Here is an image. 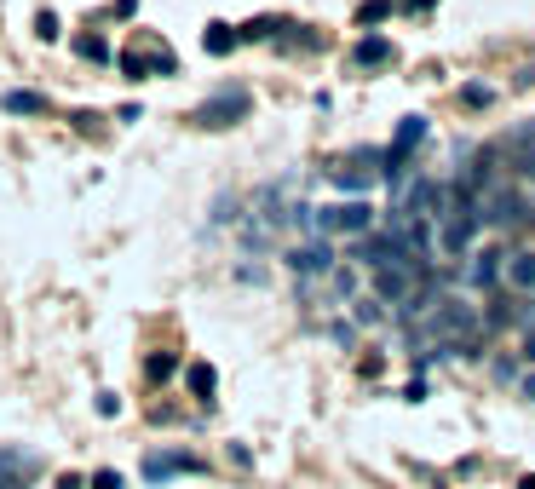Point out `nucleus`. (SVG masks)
I'll use <instances>...</instances> for the list:
<instances>
[{"label": "nucleus", "instance_id": "nucleus-1", "mask_svg": "<svg viewBox=\"0 0 535 489\" xmlns=\"http://www.w3.org/2000/svg\"><path fill=\"white\" fill-rule=\"evenodd\" d=\"M432 334H437V340H455V345H472V334H478V311H472L466 299L444 294V299L432 306Z\"/></svg>", "mask_w": 535, "mask_h": 489}, {"label": "nucleus", "instance_id": "nucleus-2", "mask_svg": "<svg viewBox=\"0 0 535 489\" xmlns=\"http://www.w3.org/2000/svg\"><path fill=\"white\" fill-rule=\"evenodd\" d=\"M317 225H323V236H369V225H374V208H369V202H345V208H323V213H317Z\"/></svg>", "mask_w": 535, "mask_h": 489}, {"label": "nucleus", "instance_id": "nucleus-3", "mask_svg": "<svg viewBox=\"0 0 535 489\" xmlns=\"http://www.w3.org/2000/svg\"><path fill=\"white\" fill-rule=\"evenodd\" d=\"M408 294H415V259H398V265L374 271V299L380 306H408Z\"/></svg>", "mask_w": 535, "mask_h": 489}, {"label": "nucleus", "instance_id": "nucleus-4", "mask_svg": "<svg viewBox=\"0 0 535 489\" xmlns=\"http://www.w3.org/2000/svg\"><path fill=\"white\" fill-rule=\"evenodd\" d=\"M242 116H248V92L230 87V92H213L191 121H196V127H230V121H242Z\"/></svg>", "mask_w": 535, "mask_h": 489}, {"label": "nucleus", "instance_id": "nucleus-5", "mask_svg": "<svg viewBox=\"0 0 535 489\" xmlns=\"http://www.w3.org/2000/svg\"><path fill=\"white\" fill-rule=\"evenodd\" d=\"M357 259L380 271V265H398V259H415V254H408V248H403V236L391 230V236H363V242H357ZM415 265H420V259H415Z\"/></svg>", "mask_w": 535, "mask_h": 489}, {"label": "nucleus", "instance_id": "nucleus-6", "mask_svg": "<svg viewBox=\"0 0 535 489\" xmlns=\"http://www.w3.org/2000/svg\"><path fill=\"white\" fill-rule=\"evenodd\" d=\"M420 138H427V121H420V116H408L403 127H398V145L386 150V179H403V167H408V150H415Z\"/></svg>", "mask_w": 535, "mask_h": 489}, {"label": "nucleus", "instance_id": "nucleus-7", "mask_svg": "<svg viewBox=\"0 0 535 489\" xmlns=\"http://www.w3.org/2000/svg\"><path fill=\"white\" fill-rule=\"evenodd\" d=\"M288 265H294L300 277H323L334 259H328V248H323V242H311V248H294V254H288Z\"/></svg>", "mask_w": 535, "mask_h": 489}, {"label": "nucleus", "instance_id": "nucleus-8", "mask_svg": "<svg viewBox=\"0 0 535 489\" xmlns=\"http://www.w3.org/2000/svg\"><path fill=\"white\" fill-rule=\"evenodd\" d=\"M490 219H495V225H518V219H524V196H518V191H495L490 196Z\"/></svg>", "mask_w": 535, "mask_h": 489}, {"label": "nucleus", "instance_id": "nucleus-9", "mask_svg": "<svg viewBox=\"0 0 535 489\" xmlns=\"http://www.w3.org/2000/svg\"><path fill=\"white\" fill-rule=\"evenodd\" d=\"M501 277L512 282V288H535V254H507V265H501Z\"/></svg>", "mask_w": 535, "mask_h": 489}, {"label": "nucleus", "instance_id": "nucleus-10", "mask_svg": "<svg viewBox=\"0 0 535 489\" xmlns=\"http://www.w3.org/2000/svg\"><path fill=\"white\" fill-rule=\"evenodd\" d=\"M501 259L507 254H495V248H483V254H472V282H478V288H490V282H501Z\"/></svg>", "mask_w": 535, "mask_h": 489}, {"label": "nucleus", "instance_id": "nucleus-11", "mask_svg": "<svg viewBox=\"0 0 535 489\" xmlns=\"http://www.w3.org/2000/svg\"><path fill=\"white\" fill-rule=\"evenodd\" d=\"M236 41H242V29H230V24H208V35H202V46H208L213 58H225Z\"/></svg>", "mask_w": 535, "mask_h": 489}, {"label": "nucleus", "instance_id": "nucleus-12", "mask_svg": "<svg viewBox=\"0 0 535 489\" xmlns=\"http://www.w3.org/2000/svg\"><path fill=\"white\" fill-rule=\"evenodd\" d=\"M357 64H391V41H380V35H369V41H357Z\"/></svg>", "mask_w": 535, "mask_h": 489}, {"label": "nucleus", "instance_id": "nucleus-13", "mask_svg": "<svg viewBox=\"0 0 535 489\" xmlns=\"http://www.w3.org/2000/svg\"><path fill=\"white\" fill-rule=\"evenodd\" d=\"M0 104H6L12 116H46V99H41V92H6Z\"/></svg>", "mask_w": 535, "mask_h": 489}, {"label": "nucleus", "instance_id": "nucleus-14", "mask_svg": "<svg viewBox=\"0 0 535 489\" xmlns=\"http://www.w3.org/2000/svg\"><path fill=\"white\" fill-rule=\"evenodd\" d=\"M191 466H196L191 455H150V461H145L150 478H167V472H191Z\"/></svg>", "mask_w": 535, "mask_h": 489}, {"label": "nucleus", "instance_id": "nucleus-15", "mask_svg": "<svg viewBox=\"0 0 535 489\" xmlns=\"http://www.w3.org/2000/svg\"><path fill=\"white\" fill-rule=\"evenodd\" d=\"M334 184L340 191H369V173L352 167V162H334Z\"/></svg>", "mask_w": 535, "mask_h": 489}, {"label": "nucleus", "instance_id": "nucleus-16", "mask_svg": "<svg viewBox=\"0 0 535 489\" xmlns=\"http://www.w3.org/2000/svg\"><path fill=\"white\" fill-rule=\"evenodd\" d=\"M213 369H208V362H191V391H196V398H213Z\"/></svg>", "mask_w": 535, "mask_h": 489}, {"label": "nucleus", "instance_id": "nucleus-17", "mask_svg": "<svg viewBox=\"0 0 535 489\" xmlns=\"http://www.w3.org/2000/svg\"><path fill=\"white\" fill-rule=\"evenodd\" d=\"M75 52L92 58V64H104V58H109V41H104V35H81V41H75Z\"/></svg>", "mask_w": 535, "mask_h": 489}, {"label": "nucleus", "instance_id": "nucleus-18", "mask_svg": "<svg viewBox=\"0 0 535 489\" xmlns=\"http://www.w3.org/2000/svg\"><path fill=\"white\" fill-rule=\"evenodd\" d=\"M391 18V0H363L357 6V24H386Z\"/></svg>", "mask_w": 535, "mask_h": 489}, {"label": "nucleus", "instance_id": "nucleus-19", "mask_svg": "<svg viewBox=\"0 0 535 489\" xmlns=\"http://www.w3.org/2000/svg\"><path fill=\"white\" fill-rule=\"evenodd\" d=\"M145 369H150V381H167V374H173V369H179V357H167V352H155V357L145 362Z\"/></svg>", "mask_w": 535, "mask_h": 489}, {"label": "nucleus", "instance_id": "nucleus-20", "mask_svg": "<svg viewBox=\"0 0 535 489\" xmlns=\"http://www.w3.org/2000/svg\"><path fill=\"white\" fill-rule=\"evenodd\" d=\"M357 323H380V299H357Z\"/></svg>", "mask_w": 535, "mask_h": 489}, {"label": "nucleus", "instance_id": "nucleus-21", "mask_svg": "<svg viewBox=\"0 0 535 489\" xmlns=\"http://www.w3.org/2000/svg\"><path fill=\"white\" fill-rule=\"evenodd\" d=\"M35 35H41V41L58 35V18H52V12H41V18H35Z\"/></svg>", "mask_w": 535, "mask_h": 489}, {"label": "nucleus", "instance_id": "nucleus-22", "mask_svg": "<svg viewBox=\"0 0 535 489\" xmlns=\"http://www.w3.org/2000/svg\"><path fill=\"white\" fill-rule=\"evenodd\" d=\"M92 489H121V472H92Z\"/></svg>", "mask_w": 535, "mask_h": 489}, {"label": "nucleus", "instance_id": "nucleus-23", "mask_svg": "<svg viewBox=\"0 0 535 489\" xmlns=\"http://www.w3.org/2000/svg\"><path fill=\"white\" fill-rule=\"evenodd\" d=\"M518 398H530V403H535V369L524 374V381H518Z\"/></svg>", "mask_w": 535, "mask_h": 489}, {"label": "nucleus", "instance_id": "nucleus-24", "mask_svg": "<svg viewBox=\"0 0 535 489\" xmlns=\"http://www.w3.org/2000/svg\"><path fill=\"white\" fill-rule=\"evenodd\" d=\"M524 362H535V328L524 334Z\"/></svg>", "mask_w": 535, "mask_h": 489}, {"label": "nucleus", "instance_id": "nucleus-25", "mask_svg": "<svg viewBox=\"0 0 535 489\" xmlns=\"http://www.w3.org/2000/svg\"><path fill=\"white\" fill-rule=\"evenodd\" d=\"M58 489H81V478H58Z\"/></svg>", "mask_w": 535, "mask_h": 489}, {"label": "nucleus", "instance_id": "nucleus-26", "mask_svg": "<svg viewBox=\"0 0 535 489\" xmlns=\"http://www.w3.org/2000/svg\"><path fill=\"white\" fill-rule=\"evenodd\" d=\"M518 489H535V472H530V478H518Z\"/></svg>", "mask_w": 535, "mask_h": 489}]
</instances>
